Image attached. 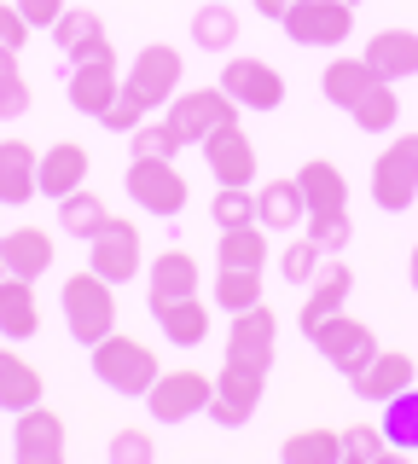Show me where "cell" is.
Here are the masks:
<instances>
[{
  "instance_id": "49",
  "label": "cell",
  "mask_w": 418,
  "mask_h": 464,
  "mask_svg": "<svg viewBox=\"0 0 418 464\" xmlns=\"http://www.w3.org/2000/svg\"><path fill=\"white\" fill-rule=\"evenodd\" d=\"M18 70V47H0V76H12Z\"/></svg>"
},
{
  "instance_id": "54",
  "label": "cell",
  "mask_w": 418,
  "mask_h": 464,
  "mask_svg": "<svg viewBox=\"0 0 418 464\" xmlns=\"http://www.w3.org/2000/svg\"><path fill=\"white\" fill-rule=\"evenodd\" d=\"M0 232H6V227H0Z\"/></svg>"
},
{
  "instance_id": "38",
  "label": "cell",
  "mask_w": 418,
  "mask_h": 464,
  "mask_svg": "<svg viewBox=\"0 0 418 464\" xmlns=\"http://www.w3.org/2000/svg\"><path fill=\"white\" fill-rule=\"evenodd\" d=\"M308 238L320 244V250H343V244L355 238V215L349 209H308Z\"/></svg>"
},
{
  "instance_id": "34",
  "label": "cell",
  "mask_w": 418,
  "mask_h": 464,
  "mask_svg": "<svg viewBox=\"0 0 418 464\" xmlns=\"http://www.w3.org/2000/svg\"><path fill=\"white\" fill-rule=\"evenodd\" d=\"M279 459L285 464H337L343 459V435L337 430H296V435H285Z\"/></svg>"
},
{
  "instance_id": "16",
  "label": "cell",
  "mask_w": 418,
  "mask_h": 464,
  "mask_svg": "<svg viewBox=\"0 0 418 464\" xmlns=\"http://www.w3.org/2000/svg\"><path fill=\"white\" fill-rule=\"evenodd\" d=\"M349 290H355L349 261H326V267L308 279V296H302V319H296V325H302V337H314V331H320L331 314H343Z\"/></svg>"
},
{
  "instance_id": "51",
  "label": "cell",
  "mask_w": 418,
  "mask_h": 464,
  "mask_svg": "<svg viewBox=\"0 0 418 464\" xmlns=\"http://www.w3.org/2000/svg\"><path fill=\"white\" fill-rule=\"evenodd\" d=\"M0 279H6V256H0Z\"/></svg>"
},
{
  "instance_id": "43",
  "label": "cell",
  "mask_w": 418,
  "mask_h": 464,
  "mask_svg": "<svg viewBox=\"0 0 418 464\" xmlns=\"http://www.w3.org/2000/svg\"><path fill=\"white\" fill-rule=\"evenodd\" d=\"M128 145H134V157H175L186 140L175 134V122L163 116V122H140V128H134V140H128Z\"/></svg>"
},
{
  "instance_id": "18",
  "label": "cell",
  "mask_w": 418,
  "mask_h": 464,
  "mask_svg": "<svg viewBox=\"0 0 418 464\" xmlns=\"http://www.w3.org/2000/svg\"><path fill=\"white\" fill-rule=\"evenodd\" d=\"M88 169H93L88 145H76V140L47 145V151H41V198L59 203L70 192H82V186H88Z\"/></svg>"
},
{
  "instance_id": "21",
  "label": "cell",
  "mask_w": 418,
  "mask_h": 464,
  "mask_svg": "<svg viewBox=\"0 0 418 464\" xmlns=\"http://www.w3.org/2000/svg\"><path fill=\"white\" fill-rule=\"evenodd\" d=\"M360 58L378 70V82H407L418 76V29H378Z\"/></svg>"
},
{
  "instance_id": "52",
  "label": "cell",
  "mask_w": 418,
  "mask_h": 464,
  "mask_svg": "<svg viewBox=\"0 0 418 464\" xmlns=\"http://www.w3.org/2000/svg\"><path fill=\"white\" fill-rule=\"evenodd\" d=\"M349 6H360V0H349Z\"/></svg>"
},
{
  "instance_id": "19",
  "label": "cell",
  "mask_w": 418,
  "mask_h": 464,
  "mask_svg": "<svg viewBox=\"0 0 418 464\" xmlns=\"http://www.w3.org/2000/svg\"><path fill=\"white\" fill-rule=\"evenodd\" d=\"M53 47H59L70 64H88V58H117V47L105 41L99 12H82V6H70L64 18L53 24Z\"/></svg>"
},
{
  "instance_id": "24",
  "label": "cell",
  "mask_w": 418,
  "mask_h": 464,
  "mask_svg": "<svg viewBox=\"0 0 418 464\" xmlns=\"http://www.w3.org/2000/svg\"><path fill=\"white\" fill-rule=\"evenodd\" d=\"M0 256H6V273L41 279V273L53 267V256H59V244H53V232H41V227H12V232H0Z\"/></svg>"
},
{
  "instance_id": "40",
  "label": "cell",
  "mask_w": 418,
  "mask_h": 464,
  "mask_svg": "<svg viewBox=\"0 0 418 464\" xmlns=\"http://www.w3.org/2000/svg\"><path fill=\"white\" fill-rule=\"evenodd\" d=\"M320 256H326V250L308 238V232H302V238H291V244L279 250V273H285V279H291V285L302 290V285L314 279V273H320Z\"/></svg>"
},
{
  "instance_id": "45",
  "label": "cell",
  "mask_w": 418,
  "mask_h": 464,
  "mask_svg": "<svg viewBox=\"0 0 418 464\" xmlns=\"http://www.w3.org/2000/svg\"><path fill=\"white\" fill-rule=\"evenodd\" d=\"M24 111H30V82H24V70H12V76H0V122H12Z\"/></svg>"
},
{
  "instance_id": "35",
  "label": "cell",
  "mask_w": 418,
  "mask_h": 464,
  "mask_svg": "<svg viewBox=\"0 0 418 464\" xmlns=\"http://www.w3.org/2000/svg\"><path fill=\"white\" fill-rule=\"evenodd\" d=\"M209 296H215V308L244 314V308L262 302V273H256V267H221V279H215Z\"/></svg>"
},
{
  "instance_id": "1",
  "label": "cell",
  "mask_w": 418,
  "mask_h": 464,
  "mask_svg": "<svg viewBox=\"0 0 418 464\" xmlns=\"http://www.w3.org/2000/svg\"><path fill=\"white\" fill-rule=\"evenodd\" d=\"M93 377L105 389H117V395H140L146 401V389L163 377V366H157V354L140 337H122V331H111V337H99L93 348Z\"/></svg>"
},
{
  "instance_id": "7",
  "label": "cell",
  "mask_w": 418,
  "mask_h": 464,
  "mask_svg": "<svg viewBox=\"0 0 418 464\" xmlns=\"http://www.w3.org/2000/svg\"><path fill=\"white\" fill-rule=\"evenodd\" d=\"M279 24L296 47H343L355 29V6L349 0H291Z\"/></svg>"
},
{
  "instance_id": "44",
  "label": "cell",
  "mask_w": 418,
  "mask_h": 464,
  "mask_svg": "<svg viewBox=\"0 0 418 464\" xmlns=\"http://www.w3.org/2000/svg\"><path fill=\"white\" fill-rule=\"evenodd\" d=\"M151 435L146 430H117L111 435V464H151Z\"/></svg>"
},
{
  "instance_id": "6",
  "label": "cell",
  "mask_w": 418,
  "mask_h": 464,
  "mask_svg": "<svg viewBox=\"0 0 418 464\" xmlns=\"http://www.w3.org/2000/svg\"><path fill=\"white\" fill-rule=\"evenodd\" d=\"M128 198L146 215H175L186 209V174L175 169V157H134L128 163Z\"/></svg>"
},
{
  "instance_id": "53",
  "label": "cell",
  "mask_w": 418,
  "mask_h": 464,
  "mask_svg": "<svg viewBox=\"0 0 418 464\" xmlns=\"http://www.w3.org/2000/svg\"><path fill=\"white\" fill-rule=\"evenodd\" d=\"M227 6H233V0H227Z\"/></svg>"
},
{
  "instance_id": "31",
  "label": "cell",
  "mask_w": 418,
  "mask_h": 464,
  "mask_svg": "<svg viewBox=\"0 0 418 464\" xmlns=\"http://www.w3.org/2000/svg\"><path fill=\"white\" fill-rule=\"evenodd\" d=\"M215 261H221V267H256V273H262L267 267V227L262 221L227 227L221 244H215Z\"/></svg>"
},
{
  "instance_id": "14",
  "label": "cell",
  "mask_w": 418,
  "mask_h": 464,
  "mask_svg": "<svg viewBox=\"0 0 418 464\" xmlns=\"http://www.w3.org/2000/svg\"><path fill=\"white\" fill-rule=\"evenodd\" d=\"M12 459L18 464H59L64 459V418L53 406H30L12 424Z\"/></svg>"
},
{
  "instance_id": "9",
  "label": "cell",
  "mask_w": 418,
  "mask_h": 464,
  "mask_svg": "<svg viewBox=\"0 0 418 464\" xmlns=\"http://www.w3.org/2000/svg\"><path fill=\"white\" fill-rule=\"evenodd\" d=\"M180 76H186V58L180 47H169V41H146V47L134 53V70H128V87H134L140 99L157 111V105H169V99L180 93Z\"/></svg>"
},
{
  "instance_id": "20",
  "label": "cell",
  "mask_w": 418,
  "mask_h": 464,
  "mask_svg": "<svg viewBox=\"0 0 418 464\" xmlns=\"http://www.w3.org/2000/svg\"><path fill=\"white\" fill-rule=\"evenodd\" d=\"M41 192V157L30 140H0V203L24 209Z\"/></svg>"
},
{
  "instance_id": "37",
  "label": "cell",
  "mask_w": 418,
  "mask_h": 464,
  "mask_svg": "<svg viewBox=\"0 0 418 464\" xmlns=\"http://www.w3.org/2000/svg\"><path fill=\"white\" fill-rule=\"evenodd\" d=\"M349 116H355V128H366V134H389V128H395V116H401V93H395V82H378Z\"/></svg>"
},
{
  "instance_id": "26",
  "label": "cell",
  "mask_w": 418,
  "mask_h": 464,
  "mask_svg": "<svg viewBox=\"0 0 418 464\" xmlns=\"http://www.w3.org/2000/svg\"><path fill=\"white\" fill-rule=\"evenodd\" d=\"M256 221H262L267 232H296L302 221H308V203H302L296 174H291V180H267V186H256Z\"/></svg>"
},
{
  "instance_id": "28",
  "label": "cell",
  "mask_w": 418,
  "mask_h": 464,
  "mask_svg": "<svg viewBox=\"0 0 418 464\" xmlns=\"http://www.w3.org/2000/svg\"><path fill=\"white\" fill-rule=\"evenodd\" d=\"M320 87H326V99H331L337 111H355L360 99L378 87V70H372L366 58H331L326 76H320Z\"/></svg>"
},
{
  "instance_id": "29",
  "label": "cell",
  "mask_w": 418,
  "mask_h": 464,
  "mask_svg": "<svg viewBox=\"0 0 418 464\" xmlns=\"http://www.w3.org/2000/svg\"><path fill=\"white\" fill-rule=\"evenodd\" d=\"M296 186H302V203H308V209H349V180H343V169L331 163V157L302 163Z\"/></svg>"
},
{
  "instance_id": "46",
  "label": "cell",
  "mask_w": 418,
  "mask_h": 464,
  "mask_svg": "<svg viewBox=\"0 0 418 464\" xmlns=\"http://www.w3.org/2000/svg\"><path fill=\"white\" fill-rule=\"evenodd\" d=\"M18 12H24V24H30V29H53L70 12V0H18Z\"/></svg>"
},
{
  "instance_id": "50",
  "label": "cell",
  "mask_w": 418,
  "mask_h": 464,
  "mask_svg": "<svg viewBox=\"0 0 418 464\" xmlns=\"http://www.w3.org/2000/svg\"><path fill=\"white\" fill-rule=\"evenodd\" d=\"M407 279H413V290H418V244H413V261H407Z\"/></svg>"
},
{
  "instance_id": "13",
  "label": "cell",
  "mask_w": 418,
  "mask_h": 464,
  "mask_svg": "<svg viewBox=\"0 0 418 464\" xmlns=\"http://www.w3.org/2000/svg\"><path fill=\"white\" fill-rule=\"evenodd\" d=\"M221 87L238 99V111H279L285 105V76L262 58H227Z\"/></svg>"
},
{
  "instance_id": "41",
  "label": "cell",
  "mask_w": 418,
  "mask_h": 464,
  "mask_svg": "<svg viewBox=\"0 0 418 464\" xmlns=\"http://www.w3.org/2000/svg\"><path fill=\"white\" fill-rule=\"evenodd\" d=\"M395 447L384 441V430L378 424H349L343 430V459H355V464H378V459H389Z\"/></svg>"
},
{
  "instance_id": "47",
  "label": "cell",
  "mask_w": 418,
  "mask_h": 464,
  "mask_svg": "<svg viewBox=\"0 0 418 464\" xmlns=\"http://www.w3.org/2000/svg\"><path fill=\"white\" fill-rule=\"evenodd\" d=\"M30 41V24H24V12L12 6V0H0V47H24Z\"/></svg>"
},
{
  "instance_id": "48",
  "label": "cell",
  "mask_w": 418,
  "mask_h": 464,
  "mask_svg": "<svg viewBox=\"0 0 418 464\" xmlns=\"http://www.w3.org/2000/svg\"><path fill=\"white\" fill-rule=\"evenodd\" d=\"M256 12H262V18H273V24H279L285 12H291V0H256Z\"/></svg>"
},
{
  "instance_id": "33",
  "label": "cell",
  "mask_w": 418,
  "mask_h": 464,
  "mask_svg": "<svg viewBox=\"0 0 418 464\" xmlns=\"http://www.w3.org/2000/svg\"><path fill=\"white\" fill-rule=\"evenodd\" d=\"M192 41L204 53H227L238 41V12L227 6V0H204V6L192 12Z\"/></svg>"
},
{
  "instance_id": "15",
  "label": "cell",
  "mask_w": 418,
  "mask_h": 464,
  "mask_svg": "<svg viewBox=\"0 0 418 464\" xmlns=\"http://www.w3.org/2000/svg\"><path fill=\"white\" fill-rule=\"evenodd\" d=\"M204 163L221 186H250L256 180V140L244 134L238 122H227L204 140Z\"/></svg>"
},
{
  "instance_id": "23",
  "label": "cell",
  "mask_w": 418,
  "mask_h": 464,
  "mask_svg": "<svg viewBox=\"0 0 418 464\" xmlns=\"http://www.w3.org/2000/svg\"><path fill=\"white\" fill-rule=\"evenodd\" d=\"M413 377H418V366H413V354H401V348H378L372 354V366L366 372H355V395L360 401H389V395H401V389H413Z\"/></svg>"
},
{
  "instance_id": "12",
  "label": "cell",
  "mask_w": 418,
  "mask_h": 464,
  "mask_svg": "<svg viewBox=\"0 0 418 464\" xmlns=\"http://www.w3.org/2000/svg\"><path fill=\"white\" fill-rule=\"evenodd\" d=\"M273 343H279V314H273L267 302L233 314V325H227V360H233V366L267 372L273 366Z\"/></svg>"
},
{
  "instance_id": "39",
  "label": "cell",
  "mask_w": 418,
  "mask_h": 464,
  "mask_svg": "<svg viewBox=\"0 0 418 464\" xmlns=\"http://www.w3.org/2000/svg\"><path fill=\"white\" fill-rule=\"evenodd\" d=\"M209 215H215V227H250L256 221V192L250 186H221L215 192V203H209Z\"/></svg>"
},
{
  "instance_id": "2",
  "label": "cell",
  "mask_w": 418,
  "mask_h": 464,
  "mask_svg": "<svg viewBox=\"0 0 418 464\" xmlns=\"http://www.w3.org/2000/svg\"><path fill=\"white\" fill-rule=\"evenodd\" d=\"M64 325H70V337L88 343V348L99 337H111V331H117V285L99 279L93 267L70 273L64 279Z\"/></svg>"
},
{
  "instance_id": "5",
  "label": "cell",
  "mask_w": 418,
  "mask_h": 464,
  "mask_svg": "<svg viewBox=\"0 0 418 464\" xmlns=\"http://www.w3.org/2000/svg\"><path fill=\"white\" fill-rule=\"evenodd\" d=\"M169 122H175V134L186 145H204L215 128L238 122V99L227 93L221 82H215V87H192V93H175V99H169Z\"/></svg>"
},
{
  "instance_id": "30",
  "label": "cell",
  "mask_w": 418,
  "mask_h": 464,
  "mask_svg": "<svg viewBox=\"0 0 418 464\" xmlns=\"http://www.w3.org/2000/svg\"><path fill=\"white\" fill-rule=\"evenodd\" d=\"M157 325H163V337L175 343V348H198L209 337V308L198 296H186V302H169V308H157L151 314Z\"/></svg>"
},
{
  "instance_id": "3",
  "label": "cell",
  "mask_w": 418,
  "mask_h": 464,
  "mask_svg": "<svg viewBox=\"0 0 418 464\" xmlns=\"http://www.w3.org/2000/svg\"><path fill=\"white\" fill-rule=\"evenodd\" d=\"M413 198H418V134H395L372 163V203L384 215H401L413 209Z\"/></svg>"
},
{
  "instance_id": "4",
  "label": "cell",
  "mask_w": 418,
  "mask_h": 464,
  "mask_svg": "<svg viewBox=\"0 0 418 464\" xmlns=\"http://www.w3.org/2000/svg\"><path fill=\"white\" fill-rule=\"evenodd\" d=\"M215 395V377L198 372V366H175L163 372L157 383L146 389V412L157 418V424H186V418H198Z\"/></svg>"
},
{
  "instance_id": "10",
  "label": "cell",
  "mask_w": 418,
  "mask_h": 464,
  "mask_svg": "<svg viewBox=\"0 0 418 464\" xmlns=\"http://www.w3.org/2000/svg\"><path fill=\"white\" fill-rule=\"evenodd\" d=\"M320 354L337 366L343 377H355V372H366L372 366V354H378V337H372V325H360L355 314H331L320 331L308 337Z\"/></svg>"
},
{
  "instance_id": "17",
  "label": "cell",
  "mask_w": 418,
  "mask_h": 464,
  "mask_svg": "<svg viewBox=\"0 0 418 464\" xmlns=\"http://www.w3.org/2000/svg\"><path fill=\"white\" fill-rule=\"evenodd\" d=\"M198 296V256L192 250H163L146 267V308H169V302Z\"/></svg>"
},
{
  "instance_id": "22",
  "label": "cell",
  "mask_w": 418,
  "mask_h": 464,
  "mask_svg": "<svg viewBox=\"0 0 418 464\" xmlns=\"http://www.w3.org/2000/svg\"><path fill=\"white\" fill-rule=\"evenodd\" d=\"M117 58H88V64H70V111L82 116H105V105L117 99Z\"/></svg>"
},
{
  "instance_id": "42",
  "label": "cell",
  "mask_w": 418,
  "mask_h": 464,
  "mask_svg": "<svg viewBox=\"0 0 418 464\" xmlns=\"http://www.w3.org/2000/svg\"><path fill=\"white\" fill-rule=\"evenodd\" d=\"M146 111H151V105H146V99H140L134 87L122 82V87H117V99H111V105H105V116H99V122H105L111 134H134V128L146 122Z\"/></svg>"
},
{
  "instance_id": "32",
  "label": "cell",
  "mask_w": 418,
  "mask_h": 464,
  "mask_svg": "<svg viewBox=\"0 0 418 464\" xmlns=\"http://www.w3.org/2000/svg\"><path fill=\"white\" fill-rule=\"evenodd\" d=\"M384 441L395 453H418V389H401V395L384 401V418H378Z\"/></svg>"
},
{
  "instance_id": "36",
  "label": "cell",
  "mask_w": 418,
  "mask_h": 464,
  "mask_svg": "<svg viewBox=\"0 0 418 464\" xmlns=\"http://www.w3.org/2000/svg\"><path fill=\"white\" fill-rule=\"evenodd\" d=\"M105 221H111L105 203H99L88 186H82V192H70V198H59V232H70V238H93Z\"/></svg>"
},
{
  "instance_id": "11",
  "label": "cell",
  "mask_w": 418,
  "mask_h": 464,
  "mask_svg": "<svg viewBox=\"0 0 418 464\" xmlns=\"http://www.w3.org/2000/svg\"><path fill=\"white\" fill-rule=\"evenodd\" d=\"M140 261H146V256H140V227L122 221V215L105 221L88 238V267L99 273V279H111V285H128L140 273Z\"/></svg>"
},
{
  "instance_id": "8",
  "label": "cell",
  "mask_w": 418,
  "mask_h": 464,
  "mask_svg": "<svg viewBox=\"0 0 418 464\" xmlns=\"http://www.w3.org/2000/svg\"><path fill=\"white\" fill-rule=\"evenodd\" d=\"M262 395H267V372H256V366H233V360H227V366L215 372L209 418H215L221 430H238V424H250V418H256Z\"/></svg>"
},
{
  "instance_id": "27",
  "label": "cell",
  "mask_w": 418,
  "mask_h": 464,
  "mask_svg": "<svg viewBox=\"0 0 418 464\" xmlns=\"http://www.w3.org/2000/svg\"><path fill=\"white\" fill-rule=\"evenodd\" d=\"M30 406H41V372L18 348H0V412L18 418V412H30Z\"/></svg>"
},
{
  "instance_id": "25",
  "label": "cell",
  "mask_w": 418,
  "mask_h": 464,
  "mask_svg": "<svg viewBox=\"0 0 418 464\" xmlns=\"http://www.w3.org/2000/svg\"><path fill=\"white\" fill-rule=\"evenodd\" d=\"M41 331V302H35V279H18V273H6L0 279V337L24 343Z\"/></svg>"
}]
</instances>
